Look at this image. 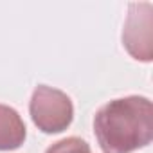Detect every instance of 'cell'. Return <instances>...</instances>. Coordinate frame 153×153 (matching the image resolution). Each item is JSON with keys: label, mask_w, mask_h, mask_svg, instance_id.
<instances>
[{"label": "cell", "mask_w": 153, "mask_h": 153, "mask_svg": "<svg viewBox=\"0 0 153 153\" xmlns=\"http://www.w3.org/2000/svg\"><path fill=\"white\" fill-rule=\"evenodd\" d=\"M94 135L105 153H133L151 144L153 103L126 96L105 103L94 115Z\"/></svg>", "instance_id": "cell-1"}, {"label": "cell", "mask_w": 153, "mask_h": 153, "mask_svg": "<svg viewBox=\"0 0 153 153\" xmlns=\"http://www.w3.org/2000/svg\"><path fill=\"white\" fill-rule=\"evenodd\" d=\"M29 115L34 126L47 135L65 131L74 121L72 99L59 88L38 85L29 101Z\"/></svg>", "instance_id": "cell-2"}, {"label": "cell", "mask_w": 153, "mask_h": 153, "mask_svg": "<svg viewBox=\"0 0 153 153\" xmlns=\"http://www.w3.org/2000/svg\"><path fill=\"white\" fill-rule=\"evenodd\" d=\"M123 47L142 63L153 59V4L133 2L128 6V16L123 27Z\"/></svg>", "instance_id": "cell-3"}, {"label": "cell", "mask_w": 153, "mask_h": 153, "mask_svg": "<svg viewBox=\"0 0 153 153\" xmlns=\"http://www.w3.org/2000/svg\"><path fill=\"white\" fill-rule=\"evenodd\" d=\"M27 139L22 115L9 105L0 103V151L18 149Z\"/></svg>", "instance_id": "cell-4"}, {"label": "cell", "mask_w": 153, "mask_h": 153, "mask_svg": "<svg viewBox=\"0 0 153 153\" xmlns=\"http://www.w3.org/2000/svg\"><path fill=\"white\" fill-rule=\"evenodd\" d=\"M45 153H92L90 144L81 137H67L51 144Z\"/></svg>", "instance_id": "cell-5"}]
</instances>
